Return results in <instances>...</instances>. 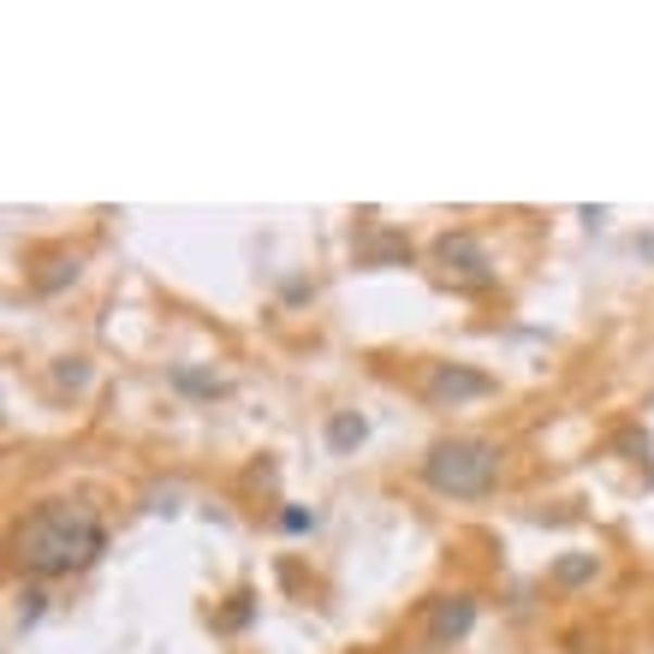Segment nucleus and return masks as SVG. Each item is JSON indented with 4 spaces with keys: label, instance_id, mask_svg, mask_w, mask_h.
Listing matches in <instances>:
<instances>
[{
    "label": "nucleus",
    "instance_id": "nucleus-4",
    "mask_svg": "<svg viewBox=\"0 0 654 654\" xmlns=\"http://www.w3.org/2000/svg\"><path fill=\"white\" fill-rule=\"evenodd\" d=\"M488 393H494V375L470 369V363H429V375H423L429 405H470V399H488Z\"/></svg>",
    "mask_w": 654,
    "mask_h": 654
},
{
    "label": "nucleus",
    "instance_id": "nucleus-1",
    "mask_svg": "<svg viewBox=\"0 0 654 654\" xmlns=\"http://www.w3.org/2000/svg\"><path fill=\"white\" fill-rule=\"evenodd\" d=\"M108 553V530L78 500H48L12 530V559L30 577H72Z\"/></svg>",
    "mask_w": 654,
    "mask_h": 654
},
{
    "label": "nucleus",
    "instance_id": "nucleus-6",
    "mask_svg": "<svg viewBox=\"0 0 654 654\" xmlns=\"http://www.w3.org/2000/svg\"><path fill=\"white\" fill-rule=\"evenodd\" d=\"M363 440H369V423H363L357 411H334V417H327V447L334 452H357Z\"/></svg>",
    "mask_w": 654,
    "mask_h": 654
},
{
    "label": "nucleus",
    "instance_id": "nucleus-10",
    "mask_svg": "<svg viewBox=\"0 0 654 654\" xmlns=\"http://www.w3.org/2000/svg\"><path fill=\"white\" fill-rule=\"evenodd\" d=\"M405 256H411V244H405L399 232H381V238L369 244V262H405Z\"/></svg>",
    "mask_w": 654,
    "mask_h": 654
},
{
    "label": "nucleus",
    "instance_id": "nucleus-7",
    "mask_svg": "<svg viewBox=\"0 0 654 654\" xmlns=\"http://www.w3.org/2000/svg\"><path fill=\"white\" fill-rule=\"evenodd\" d=\"M589 577H595V553H565V559H553V583L559 589H583Z\"/></svg>",
    "mask_w": 654,
    "mask_h": 654
},
{
    "label": "nucleus",
    "instance_id": "nucleus-9",
    "mask_svg": "<svg viewBox=\"0 0 654 654\" xmlns=\"http://www.w3.org/2000/svg\"><path fill=\"white\" fill-rule=\"evenodd\" d=\"M66 280H78V256H54L42 274H36V292H60Z\"/></svg>",
    "mask_w": 654,
    "mask_h": 654
},
{
    "label": "nucleus",
    "instance_id": "nucleus-3",
    "mask_svg": "<svg viewBox=\"0 0 654 654\" xmlns=\"http://www.w3.org/2000/svg\"><path fill=\"white\" fill-rule=\"evenodd\" d=\"M435 262L447 268V280L470 286V292L494 286V262H488L482 244H476V232H440L435 238Z\"/></svg>",
    "mask_w": 654,
    "mask_h": 654
},
{
    "label": "nucleus",
    "instance_id": "nucleus-2",
    "mask_svg": "<svg viewBox=\"0 0 654 654\" xmlns=\"http://www.w3.org/2000/svg\"><path fill=\"white\" fill-rule=\"evenodd\" d=\"M423 482L447 500H482L500 482V447L482 435H447L423 452Z\"/></svg>",
    "mask_w": 654,
    "mask_h": 654
},
{
    "label": "nucleus",
    "instance_id": "nucleus-5",
    "mask_svg": "<svg viewBox=\"0 0 654 654\" xmlns=\"http://www.w3.org/2000/svg\"><path fill=\"white\" fill-rule=\"evenodd\" d=\"M470 625H476V601L470 595H435L429 601V625H423V631H429L435 649H447V643H458Z\"/></svg>",
    "mask_w": 654,
    "mask_h": 654
},
{
    "label": "nucleus",
    "instance_id": "nucleus-8",
    "mask_svg": "<svg viewBox=\"0 0 654 654\" xmlns=\"http://www.w3.org/2000/svg\"><path fill=\"white\" fill-rule=\"evenodd\" d=\"M173 387H179V393H197V399H215L221 393V375H203V369H173Z\"/></svg>",
    "mask_w": 654,
    "mask_h": 654
},
{
    "label": "nucleus",
    "instance_id": "nucleus-12",
    "mask_svg": "<svg viewBox=\"0 0 654 654\" xmlns=\"http://www.w3.org/2000/svg\"><path fill=\"white\" fill-rule=\"evenodd\" d=\"M238 625H250V595H232V607H226V631H238Z\"/></svg>",
    "mask_w": 654,
    "mask_h": 654
},
{
    "label": "nucleus",
    "instance_id": "nucleus-11",
    "mask_svg": "<svg viewBox=\"0 0 654 654\" xmlns=\"http://www.w3.org/2000/svg\"><path fill=\"white\" fill-rule=\"evenodd\" d=\"M280 530H286V536H304V530H316V518H310L304 506H286V512H280Z\"/></svg>",
    "mask_w": 654,
    "mask_h": 654
}]
</instances>
